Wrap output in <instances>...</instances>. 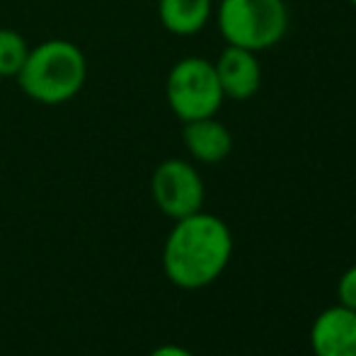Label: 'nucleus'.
Instances as JSON below:
<instances>
[{"instance_id": "obj_9", "label": "nucleus", "mask_w": 356, "mask_h": 356, "mask_svg": "<svg viewBox=\"0 0 356 356\" xmlns=\"http://www.w3.org/2000/svg\"><path fill=\"white\" fill-rule=\"evenodd\" d=\"M213 13L211 0H158V17L170 34L192 37L207 27Z\"/></svg>"}, {"instance_id": "obj_4", "label": "nucleus", "mask_w": 356, "mask_h": 356, "mask_svg": "<svg viewBox=\"0 0 356 356\" xmlns=\"http://www.w3.org/2000/svg\"><path fill=\"white\" fill-rule=\"evenodd\" d=\"M168 104L177 119L184 124L194 119L216 117L223 104V90L216 78V68L211 61L202 56L179 58L168 73L165 83Z\"/></svg>"}, {"instance_id": "obj_10", "label": "nucleus", "mask_w": 356, "mask_h": 356, "mask_svg": "<svg viewBox=\"0 0 356 356\" xmlns=\"http://www.w3.org/2000/svg\"><path fill=\"white\" fill-rule=\"evenodd\" d=\"M29 54L27 39L19 32L0 27V78H15Z\"/></svg>"}, {"instance_id": "obj_5", "label": "nucleus", "mask_w": 356, "mask_h": 356, "mask_svg": "<svg viewBox=\"0 0 356 356\" xmlns=\"http://www.w3.org/2000/svg\"><path fill=\"white\" fill-rule=\"evenodd\" d=\"M150 194L160 211L177 220L202 211L207 189H204L202 175L192 163L170 158L155 168L150 177Z\"/></svg>"}, {"instance_id": "obj_13", "label": "nucleus", "mask_w": 356, "mask_h": 356, "mask_svg": "<svg viewBox=\"0 0 356 356\" xmlns=\"http://www.w3.org/2000/svg\"><path fill=\"white\" fill-rule=\"evenodd\" d=\"M349 3H352V5H354V8H356V0H349Z\"/></svg>"}, {"instance_id": "obj_12", "label": "nucleus", "mask_w": 356, "mask_h": 356, "mask_svg": "<svg viewBox=\"0 0 356 356\" xmlns=\"http://www.w3.org/2000/svg\"><path fill=\"white\" fill-rule=\"evenodd\" d=\"M150 356H194V354L184 347H177V344H163V347L153 349Z\"/></svg>"}, {"instance_id": "obj_2", "label": "nucleus", "mask_w": 356, "mask_h": 356, "mask_svg": "<svg viewBox=\"0 0 356 356\" xmlns=\"http://www.w3.org/2000/svg\"><path fill=\"white\" fill-rule=\"evenodd\" d=\"M17 85L29 99L47 107L71 102L85 88L88 58L68 39H47L29 49L27 61L15 75Z\"/></svg>"}, {"instance_id": "obj_8", "label": "nucleus", "mask_w": 356, "mask_h": 356, "mask_svg": "<svg viewBox=\"0 0 356 356\" xmlns=\"http://www.w3.org/2000/svg\"><path fill=\"white\" fill-rule=\"evenodd\" d=\"M182 141L187 145L189 155L197 158L199 163L216 165L225 160L233 150V136L220 122L213 117L207 119H194V122L184 124Z\"/></svg>"}, {"instance_id": "obj_7", "label": "nucleus", "mask_w": 356, "mask_h": 356, "mask_svg": "<svg viewBox=\"0 0 356 356\" xmlns=\"http://www.w3.org/2000/svg\"><path fill=\"white\" fill-rule=\"evenodd\" d=\"M216 78L223 90V97L230 99H250L262 85V66L257 61V54L250 49L225 47L213 63Z\"/></svg>"}, {"instance_id": "obj_1", "label": "nucleus", "mask_w": 356, "mask_h": 356, "mask_svg": "<svg viewBox=\"0 0 356 356\" xmlns=\"http://www.w3.org/2000/svg\"><path fill=\"white\" fill-rule=\"evenodd\" d=\"M233 254L230 228L213 213L197 211L175 220L163 250V269L179 289L197 291L225 272Z\"/></svg>"}, {"instance_id": "obj_11", "label": "nucleus", "mask_w": 356, "mask_h": 356, "mask_svg": "<svg viewBox=\"0 0 356 356\" xmlns=\"http://www.w3.org/2000/svg\"><path fill=\"white\" fill-rule=\"evenodd\" d=\"M337 296H339V303L356 310V264L342 274L337 286Z\"/></svg>"}, {"instance_id": "obj_3", "label": "nucleus", "mask_w": 356, "mask_h": 356, "mask_svg": "<svg viewBox=\"0 0 356 356\" xmlns=\"http://www.w3.org/2000/svg\"><path fill=\"white\" fill-rule=\"evenodd\" d=\"M216 22L230 47L257 54L284 39L289 10L284 0H220Z\"/></svg>"}, {"instance_id": "obj_6", "label": "nucleus", "mask_w": 356, "mask_h": 356, "mask_svg": "<svg viewBox=\"0 0 356 356\" xmlns=\"http://www.w3.org/2000/svg\"><path fill=\"white\" fill-rule=\"evenodd\" d=\"M315 356H356V310L334 305L315 318L310 327Z\"/></svg>"}]
</instances>
